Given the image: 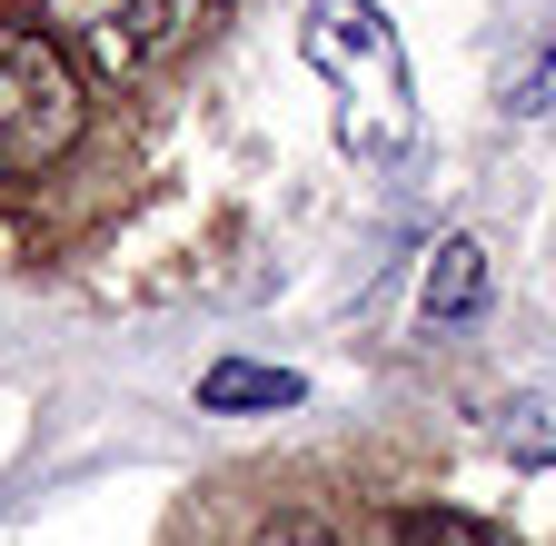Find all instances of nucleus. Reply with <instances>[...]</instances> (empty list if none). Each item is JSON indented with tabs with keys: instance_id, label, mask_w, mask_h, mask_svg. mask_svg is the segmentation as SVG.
<instances>
[{
	"instance_id": "obj_1",
	"label": "nucleus",
	"mask_w": 556,
	"mask_h": 546,
	"mask_svg": "<svg viewBox=\"0 0 556 546\" xmlns=\"http://www.w3.org/2000/svg\"><path fill=\"white\" fill-rule=\"evenodd\" d=\"M308 71L338 90V140L358 160H397L417 140V110H407V60H397V30L378 0H308Z\"/></svg>"
},
{
	"instance_id": "obj_6",
	"label": "nucleus",
	"mask_w": 556,
	"mask_h": 546,
	"mask_svg": "<svg viewBox=\"0 0 556 546\" xmlns=\"http://www.w3.org/2000/svg\"><path fill=\"white\" fill-rule=\"evenodd\" d=\"M308 397V378L299 368H258V358H219L199 378V407L208 418H239V407H299Z\"/></svg>"
},
{
	"instance_id": "obj_8",
	"label": "nucleus",
	"mask_w": 556,
	"mask_h": 546,
	"mask_svg": "<svg viewBox=\"0 0 556 546\" xmlns=\"http://www.w3.org/2000/svg\"><path fill=\"white\" fill-rule=\"evenodd\" d=\"M258 546H348V536H328L318 517H278V526H268Z\"/></svg>"
},
{
	"instance_id": "obj_3",
	"label": "nucleus",
	"mask_w": 556,
	"mask_h": 546,
	"mask_svg": "<svg viewBox=\"0 0 556 546\" xmlns=\"http://www.w3.org/2000/svg\"><path fill=\"white\" fill-rule=\"evenodd\" d=\"M30 21L80 80H139L179 40L189 11L179 0H30Z\"/></svg>"
},
{
	"instance_id": "obj_7",
	"label": "nucleus",
	"mask_w": 556,
	"mask_h": 546,
	"mask_svg": "<svg viewBox=\"0 0 556 546\" xmlns=\"http://www.w3.org/2000/svg\"><path fill=\"white\" fill-rule=\"evenodd\" d=\"M397 536H407V546H517V536H497V526H477V517H447V507H438V517H407Z\"/></svg>"
},
{
	"instance_id": "obj_5",
	"label": "nucleus",
	"mask_w": 556,
	"mask_h": 546,
	"mask_svg": "<svg viewBox=\"0 0 556 546\" xmlns=\"http://www.w3.org/2000/svg\"><path fill=\"white\" fill-rule=\"evenodd\" d=\"M417 308H428V328H457V318H477V308H486V249H477V239H438Z\"/></svg>"
},
{
	"instance_id": "obj_2",
	"label": "nucleus",
	"mask_w": 556,
	"mask_h": 546,
	"mask_svg": "<svg viewBox=\"0 0 556 546\" xmlns=\"http://www.w3.org/2000/svg\"><path fill=\"white\" fill-rule=\"evenodd\" d=\"M90 129V90L80 71L21 21H0V179H40L50 160L80 150Z\"/></svg>"
},
{
	"instance_id": "obj_4",
	"label": "nucleus",
	"mask_w": 556,
	"mask_h": 546,
	"mask_svg": "<svg viewBox=\"0 0 556 546\" xmlns=\"http://www.w3.org/2000/svg\"><path fill=\"white\" fill-rule=\"evenodd\" d=\"M556 80V0H507V60H497V100L536 110Z\"/></svg>"
}]
</instances>
